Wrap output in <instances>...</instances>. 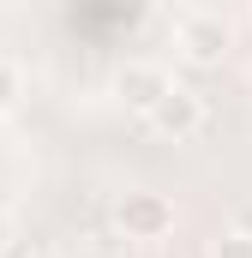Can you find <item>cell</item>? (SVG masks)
<instances>
[{"instance_id":"52a82bcc","label":"cell","mask_w":252,"mask_h":258,"mask_svg":"<svg viewBox=\"0 0 252 258\" xmlns=\"http://www.w3.org/2000/svg\"><path fill=\"white\" fill-rule=\"evenodd\" d=\"M12 240H18V222H12V210H0V252H12Z\"/></svg>"},{"instance_id":"9c48e42d","label":"cell","mask_w":252,"mask_h":258,"mask_svg":"<svg viewBox=\"0 0 252 258\" xmlns=\"http://www.w3.org/2000/svg\"><path fill=\"white\" fill-rule=\"evenodd\" d=\"M30 258H60V252H30Z\"/></svg>"},{"instance_id":"ba28073f","label":"cell","mask_w":252,"mask_h":258,"mask_svg":"<svg viewBox=\"0 0 252 258\" xmlns=\"http://www.w3.org/2000/svg\"><path fill=\"white\" fill-rule=\"evenodd\" d=\"M234 228H240V234H252V204H240V210H234Z\"/></svg>"},{"instance_id":"5b68a950","label":"cell","mask_w":252,"mask_h":258,"mask_svg":"<svg viewBox=\"0 0 252 258\" xmlns=\"http://www.w3.org/2000/svg\"><path fill=\"white\" fill-rule=\"evenodd\" d=\"M18 96H24V78H18V66L0 60V114H12L18 108Z\"/></svg>"},{"instance_id":"7a4b0ae2","label":"cell","mask_w":252,"mask_h":258,"mask_svg":"<svg viewBox=\"0 0 252 258\" xmlns=\"http://www.w3.org/2000/svg\"><path fill=\"white\" fill-rule=\"evenodd\" d=\"M174 48H180V60L192 72H210V66H222V54H228V24L216 12H186L180 30H174Z\"/></svg>"},{"instance_id":"6da1fadb","label":"cell","mask_w":252,"mask_h":258,"mask_svg":"<svg viewBox=\"0 0 252 258\" xmlns=\"http://www.w3.org/2000/svg\"><path fill=\"white\" fill-rule=\"evenodd\" d=\"M144 126L156 132V138H168V144H192L198 132L210 126V108H204V96L198 90H186V84H174L150 114H144Z\"/></svg>"},{"instance_id":"3957f363","label":"cell","mask_w":252,"mask_h":258,"mask_svg":"<svg viewBox=\"0 0 252 258\" xmlns=\"http://www.w3.org/2000/svg\"><path fill=\"white\" fill-rule=\"evenodd\" d=\"M114 216H120L126 240H168L174 234V198L162 192H126Z\"/></svg>"},{"instance_id":"8992f818","label":"cell","mask_w":252,"mask_h":258,"mask_svg":"<svg viewBox=\"0 0 252 258\" xmlns=\"http://www.w3.org/2000/svg\"><path fill=\"white\" fill-rule=\"evenodd\" d=\"M210 258H252V234H240V228H228L216 246H210Z\"/></svg>"},{"instance_id":"277c9868","label":"cell","mask_w":252,"mask_h":258,"mask_svg":"<svg viewBox=\"0 0 252 258\" xmlns=\"http://www.w3.org/2000/svg\"><path fill=\"white\" fill-rule=\"evenodd\" d=\"M168 90H174V78H168V66H156V60H126L114 72V96L126 108H138V114H150Z\"/></svg>"}]
</instances>
